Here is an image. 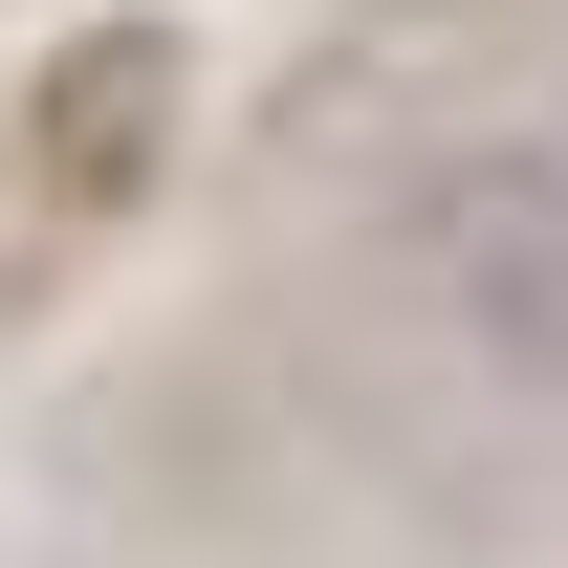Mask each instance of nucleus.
<instances>
[{
    "mask_svg": "<svg viewBox=\"0 0 568 568\" xmlns=\"http://www.w3.org/2000/svg\"><path fill=\"white\" fill-rule=\"evenodd\" d=\"M153 88H175V67H153V44H88V67L44 88V132H67V175H132V153H153V132H132Z\"/></svg>",
    "mask_w": 568,
    "mask_h": 568,
    "instance_id": "2",
    "label": "nucleus"
},
{
    "mask_svg": "<svg viewBox=\"0 0 568 568\" xmlns=\"http://www.w3.org/2000/svg\"><path fill=\"white\" fill-rule=\"evenodd\" d=\"M416 263H437V306H459V351H481V372L568 394V132L481 153V175H437Z\"/></svg>",
    "mask_w": 568,
    "mask_h": 568,
    "instance_id": "1",
    "label": "nucleus"
}]
</instances>
